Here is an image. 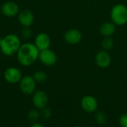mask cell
<instances>
[{
    "label": "cell",
    "instance_id": "obj_1",
    "mask_svg": "<svg viewBox=\"0 0 127 127\" xmlns=\"http://www.w3.org/2000/svg\"><path fill=\"white\" fill-rule=\"evenodd\" d=\"M39 50L34 43L25 42L21 45L16 55L19 63L23 66H30L39 58Z\"/></svg>",
    "mask_w": 127,
    "mask_h": 127
},
{
    "label": "cell",
    "instance_id": "obj_2",
    "mask_svg": "<svg viewBox=\"0 0 127 127\" xmlns=\"http://www.w3.org/2000/svg\"><path fill=\"white\" fill-rule=\"evenodd\" d=\"M21 45L19 37L16 34L10 33L1 39L0 50L4 55L11 57L17 54Z\"/></svg>",
    "mask_w": 127,
    "mask_h": 127
},
{
    "label": "cell",
    "instance_id": "obj_3",
    "mask_svg": "<svg viewBox=\"0 0 127 127\" xmlns=\"http://www.w3.org/2000/svg\"><path fill=\"white\" fill-rule=\"evenodd\" d=\"M112 22L117 26L127 24V7L123 4H115L110 13Z\"/></svg>",
    "mask_w": 127,
    "mask_h": 127
},
{
    "label": "cell",
    "instance_id": "obj_4",
    "mask_svg": "<svg viewBox=\"0 0 127 127\" xmlns=\"http://www.w3.org/2000/svg\"><path fill=\"white\" fill-rule=\"evenodd\" d=\"M36 81L33 76H25L19 82V88L21 92L27 95H33L36 89Z\"/></svg>",
    "mask_w": 127,
    "mask_h": 127
},
{
    "label": "cell",
    "instance_id": "obj_5",
    "mask_svg": "<svg viewBox=\"0 0 127 127\" xmlns=\"http://www.w3.org/2000/svg\"><path fill=\"white\" fill-rule=\"evenodd\" d=\"M82 109L87 113H95L98 109V101L92 95L84 96L80 101Z\"/></svg>",
    "mask_w": 127,
    "mask_h": 127
},
{
    "label": "cell",
    "instance_id": "obj_6",
    "mask_svg": "<svg viewBox=\"0 0 127 127\" xmlns=\"http://www.w3.org/2000/svg\"><path fill=\"white\" fill-rule=\"evenodd\" d=\"M38 60L46 66H52L55 65L57 61V55L54 51L48 48L39 51Z\"/></svg>",
    "mask_w": 127,
    "mask_h": 127
},
{
    "label": "cell",
    "instance_id": "obj_7",
    "mask_svg": "<svg viewBox=\"0 0 127 127\" xmlns=\"http://www.w3.org/2000/svg\"><path fill=\"white\" fill-rule=\"evenodd\" d=\"M4 77L7 83L15 84L19 83L23 77L22 71L19 68L16 67H9L4 71Z\"/></svg>",
    "mask_w": 127,
    "mask_h": 127
},
{
    "label": "cell",
    "instance_id": "obj_8",
    "mask_svg": "<svg viewBox=\"0 0 127 127\" xmlns=\"http://www.w3.org/2000/svg\"><path fill=\"white\" fill-rule=\"evenodd\" d=\"M32 102L33 106L37 109H42L47 107V105L48 103V95L44 91H36L33 94Z\"/></svg>",
    "mask_w": 127,
    "mask_h": 127
},
{
    "label": "cell",
    "instance_id": "obj_9",
    "mask_svg": "<svg viewBox=\"0 0 127 127\" xmlns=\"http://www.w3.org/2000/svg\"><path fill=\"white\" fill-rule=\"evenodd\" d=\"M95 63L100 68H108L112 63L111 55L109 54L107 51L100 50L95 55Z\"/></svg>",
    "mask_w": 127,
    "mask_h": 127
},
{
    "label": "cell",
    "instance_id": "obj_10",
    "mask_svg": "<svg viewBox=\"0 0 127 127\" xmlns=\"http://www.w3.org/2000/svg\"><path fill=\"white\" fill-rule=\"evenodd\" d=\"M1 13L7 17H13L19 14V5L11 1L4 2L1 7Z\"/></svg>",
    "mask_w": 127,
    "mask_h": 127
},
{
    "label": "cell",
    "instance_id": "obj_11",
    "mask_svg": "<svg viewBox=\"0 0 127 127\" xmlns=\"http://www.w3.org/2000/svg\"><path fill=\"white\" fill-rule=\"evenodd\" d=\"M82 33L76 28H71L68 30L64 34V40L66 43L70 45H77L82 40Z\"/></svg>",
    "mask_w": 127,
    "mask_h": 127
},
{
    "label": "cell",
    "instance_id": "obj_12",
    "mask_svg": "<svg viewBox=\"0 0 127 127\" xmlns=\"http://www.w3.org/2000/svg\"><path fill=\"white\" fill-rule=\"evenodd\" d=\"M18 19L20 25L23 27H31L34 22V15L30 10H23L19 11Z\"/></svg>",
    "mask_w": 127,
    "mask_h": 127
},
{
    "label": "cell",
    "instance_id": "obj_13",
    "mask_svg": "<svg viewBox=\"0 0 127 127\" xmlns=\"http://www.w3.org/2000/svg\"><path fill=\"white\" fill-rule=\"evenodd\" d=\"M34 45L39 50V51L48 49L51 45V38L48 34L45 33H39L35 37Z\"/></svg>",
    "mask_w": 127,
    "mask_h": 127
},
{
    "label": "cell",
    "instance_id": "obj_14",
    "mask_svg": "<svg viewBox=\"0 0 127 127\" xmlns=\"http://www.w3.org/2000/svg\"><path fill=\"white\" fill-rule=\"evenodd\" d=\"M99 31L103 37L112 36L116 31V25L112 22H104L100 25Z\"/></svg>",
    "mask_w": 127,
    "mask_h": 127
},
{
    "label": "cell",
    "instance_id": "obj_15",
    "mask_svg": "<svg viewBox=\"0 0 127 127\" xmlns=\"http://www.w3.org/2000/svg\"><path fill=\"white\" fill-rule=\"evenodd\" d=\"M115 45L114 40L111 36H106L103 37L102 42H101V46L103 48V50L105 51H109L111 50Z\"/></svg>",
    "mask_w": 127,
    "mask_h": 127
},
{
    "label": "cell",
    "instance_id": "obj_16",
    "mask_svg": "<svg viewBox=\"0 0 127 127\" xmlns=\"http://www.w3.org/2000/svg\"><path fill=\"white\" fill-rule=\"evenodd\" d=\"M95 121L100 125H103L107 122V115L103 112H96L95 115Z\"/></svg>",
    "mask_w": 127,
    "mask_h": 127
},
{
    "label": "cell",
    "instance_id": "obj_17",
    "mask_svg": "<svg viewBox=\"0 0 127 127\" xmlns=\"http://www.w3.org/2000/svg\"><path fill=\"white\" fill-rule=\"evenodd\" d=\"M33 77L36 83H44L47 80L48 76L45 72L42 71H37L33 74Z\"/></svg>",
    "mask_w": 127,
    "mask_h": 127
},
{
    "label": "cell",
    "instance_id": "obj_18",
    "mask_svg": "<svg viewBox=\"0 0 127 127\" xmlns=\"http://www.w3.org/2000/svg\"><path fill=\"white\" fill-rule=\"evenodd\" d=\"M28 117L31 121L35 122L39 120V118L40 117V113L36 109H31V111H29V112L28 114Z\"/></svg>",
    "mask_w": 127,
    "mask_h": 127
},
{
    "label": "cell",
    "instance_id": "obj_19",
    "mask_svg": "<svg viewBox=\"0 0 127 127\" xmlns=\"http://www.w3.org/2000/svg\"><path fill=\"white\" fill-rule=\"evenodd\" d=\"M21 36L25 39H30L32 36V31L30 27H24L21 31Z\"/></svg>",
    "mask_w": 127,
    "mask_h": 127
},
{
    "label": "cell",
    "instance_id": "obj_20",
    "mask_svg": "<svg viewBox=\"0 0 127 127\" xmlns=\"http://www.w3.org/2000/svg\"><path fill=\"white\" fill-rule=\"evenodd\" d=\"M41 110H42L41 115H42V116L44 118L48 119V118H50L51 117V115H52V112H51V110L49 108L45 107V108H44V109H41Z\"/></svg>",
    "mask_w": 127,
    "mask_h": 127
},
{
    "label": "cell",
    "instance_id": "obj_21",
    "mask_svg": "<svg viewBox=\"0 0 127 127\" xmlns=\"http://www.w3.org/2000/svg\"><path fill=\"white\" fill-rule=\"evenodd\" d=\"M119 124L121 127H127V113H124L120 116Z\"/></svg>",
    "mask_w": 127,
    "mask_h": 127
},
{
    "label": "cell",
    "instance_id": "obj_22",
    "mask_svg": "<svg viewBox=\"0 0 127 127\" xmlns=\"http://www.w3.org/2000/svg\"><path fill=\"white\" fill-rule=\"evenodd\" d=\"M30 127H44V126L42 125L41 124H39V123H34Z\"/></svg>",
    "mask_w": 127,
    "mask_h": 127
},
{
    "label": "cell",
    "instance_id": "obj_23",
    "mask_svg": "<svg viewBox=\"0 0 127 127\" xmlns=\"http://www.w3.org/2000/svg\"><path fill=\"white\" fill-rule=\"evenodd\" d=\"M82 127L81 126H79V125H77V126H74V127Z\"/></svg>",
    "mask_w": 127,
    "mask_h": 127
},
{
    "label": "cell",
    "instance_id": "obj_24",
    "mask_svg": "<svg viewBox=\"0 0 127 127\" xmlns=\"http://www.w3.org/2000/svg\"><path fill=\"white\" fill-rule=\"evenodd\" d=\"M1 39H2V38L0 37V44H1Z\"/></svg>",
    "mask_w": 127,
    "mask_h": 127
},
{
    "label": "cell",
    "instance_id": "obj_25",
    "mask_svg": "<svg viewBox=\"0 0 127 127\" xmlns=\"http://www.w3.org/2000/svg\"><path fill=\"white\" fill-rule=\"evenodd\" d=\"M0 13H1V10H0Z\"/></svg>",
    "mask_w": 127,
    "mask_h": 127
}]
</instances>
